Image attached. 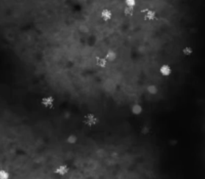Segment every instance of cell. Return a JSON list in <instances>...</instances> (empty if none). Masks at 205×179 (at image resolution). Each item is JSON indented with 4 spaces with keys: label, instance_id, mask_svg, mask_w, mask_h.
Masks as SVG:
<instances>
[{
    "label": "cell",
    "instance_id": "obj_6",
    "mask_svg": "<svg viewBox=\"0 0 205 179\" xmlns=\"http://www.w3.org/2000/svg\"><path fill=\"white\" fill-rule=\"evenodd\" d=\"M168 144L170 146H175L176 144H177V140L176 139H170L169 141H168Z\"/></svg>",
    "mask_w": 205,
    "mask_h": 179
},
{
    "label": "cell",
    "instance_id": "obj_2",
    "mask_svg": "<svg viewBox=\"0 0 205 179\" xmlns=\"http://www.w3.org/2000/svg\"><path fill=\"white\" fill-rule=\"evenodd\" d=\"M55 173L58 178H64L69 173V167L66 164H60L57 166V168H56Z\"/></svg>",
    "mask_w": 205,
    "mask_h": 179
},
{
    "label": "cell",
    "instance_id": "obj_4",
    "mask_svg": "<svg viewBox=\"0 0 205 179\" xmlns=\"http://www.w3.org/2000/svg\"><path fill=\"white\" fill-rule=\"evenodd\" d=\"M182 52H183V54L186 55V56H192V54L194 53V48L191 45H186V46L183 47L182 49Z\"/></svg>",
    "mask_w": 205,
    "mask_h": 179
},
{
    "label": "cell",
    "instance_id": "obj_1",
    "mask_svg": "<svg viewBox=\"0 0 205 179\" xmlns=\"http://www.w3.org/2000/svg\"><path fill=\"white\" fill-rule=\"evenodd\" d=\"M198 0H0V134L50 161L103 151L110 120L128 142L154 127L192 77L182 49Z\"/></svg>",
    "mask_w": 205,
    "mask_h": 179
},
{
    "label": "cell",
    "instance_id": "obj_5",
    "mask_svg": "<svg viewBox=\"0 0 205 179\" xmlns=\"http://www.w3.org/2000/svg\"><path fill=\"white\" fill-rule=\"evenodd\" d=\"M0 179H10V173L8 170L0 168Z\"/></svg>",
    "mask_w": 205,
    "mask_h": 179
},
{
    "label": "cell",
    "instance_id": "obj_3",
    "mask_svg": "<svg viewBox=\"0 0 205 179\" xmlns=\"http://www.w3.org/2000/svg\"><path fill=\"white\" fill-rule=\"evenodd\" d=\"M131 111H132V114H133V115H135L136 117H140V118H141V115H142V113L144 111V108H143V106L141 104L136 103V104H134L133 106H132ZM141 119H142V118H141Z\"/></svg>",
    "mask_w": 205,
    "mask_h": 179
}]
</instances>
